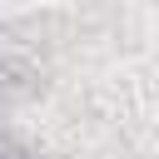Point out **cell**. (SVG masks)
<instances>
[{
  "label": "cell",
  "mask_w": 159,
  "mask_h": 159,
  "mask_svg": "<svg viewBox=\"0 0 159 159\" xmlns=\"http://www.w3.org/2000/svg\"><path fill=\"white\" fill-rule=\"evenodd\" d=\"M0 159H25V154H0Z\"/></svg>",
  "instance_id": "obj_1"
}]
</instances>
